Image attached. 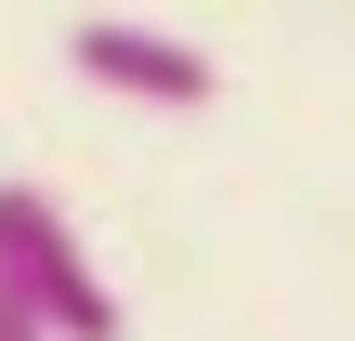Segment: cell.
<instances>
[{"label":"cell","mask_w":355,"mask_h":341,"mask_svg":"<svg viewBox=\"0 0 355 341\" xmlns=\"http://www.w3.org/2000/svg\"><path fill=\"white\" fill-rule=\"evenodd\" d=\"M0 289L40 315V341H119V289H105V263L79 250V223H66V197H40V184H0Z\"/></svg>","instance_id":"1"},{"label":"cell","mask_w":355,"mask_h":341,"mask_svg":"<svg viewBox=\"0 0 355 341\" xmlns=\"http://www.w3.org/2000/svg\"><path fill=\"white\" fill-rule=\"evenodd\" d=\"M66 66H79L92 92H119V105H211V92H224V66H211L198 39H171V26H132V13H92V26H66Z\"/></svg>","instance_id":"2"},{"label":"cell","mask_w":355,"mask_h":341,"mask_svg":"<svg viewBox=\"0 0 355 341\" xmlns=\"http://www.w3.org/2000/svg\"><path fill=\"white\" fill-rule=\"evenodd\" d=\"M0 341H40V315H26V302H13V289H0Z\"/></svg>","instance_id":"3"}]
</instances>
